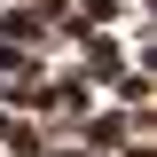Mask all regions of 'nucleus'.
Returning a JSON list of instances; mask_svg holds the SVG:
<instances>
[{"label":"nucleus","mask_w":157,"mask_h":157,"mask_svg":"<svg viewBox=\"0 0 157 157\" xmlns=\"http://www.w3.org/2000/svg\"><path fill=\"white\" fill-rule=\"evenodd\" d=\"M71 47H78V71L94 78V86H110V78L126 71V39H118V24H110V32H71Z\"/></svg>","instance_id":"nucleus-1"},{"label":"nucleus","mask_w":157,"mask_h":157,"mask_svg":"<svg viewBox=\"0 0 157 157\" xmlns=\"http://www.w3.org/2000/svg\"><path fill=\"white\" fill-rule=\"evenodd\" d=\"M0 39H16V47H47V39H55V24L39 16L32 0H0Z\"/></svg>","instance_id":"nucleus-2"},{"label":"nucleus","mask_w":157,"mask_h":157,"mask_svg":"<svg viewBox=\"0 0 157 157\" xmlns=\"http://www.w3.org/2000/svg\"><path fill=\"white\" fill-rule=\"evenodd\" d=\"M110 102H118V110H149V102H157V78H149V63H126V71L110 78Z\"/></svg>","instance_id":"nucleus-3"},{"label":"nucleus","mask_w":157,"mask_h":157,"mask_svg":"<svg viewBox=\"0 0 157 157\" xmlns=\"http://www.w3.org/2000/svg\"><path fill=\"white\" fill-rule=\"evenodd\" d=\"M32 78H47L39 47H16V39H0V86H32Z\"/></svg>","instance_id":"nucleus-4"},{"label":"nucleus","mask_w":157,"mask_h":157,"mask_svg":"<svg viewBox=\"0 0 157 157\" xmlns=\"http://www.w3.org/2000/svg\"><path fill=\"white\" fill-rule=\"evenodd\" d=\"M110 157H157V134H126V141H118Z\"/></svg>","instance_id":"nucleus-5"},{"label":"nucleus","mask_w":157,"mask_h":157,"mask_svg":"<svg viewBox=\"0 0 157 157\" xmlns=\"http://www.w3.org/2000/svg\"><path fill=\"white\" fill-rule=\"evenodd\" d=\"M32 8H39L47 24H63V16H71V0H32Z\"/></svg>","instance_id":"nucleus-6"}]
</instances>
